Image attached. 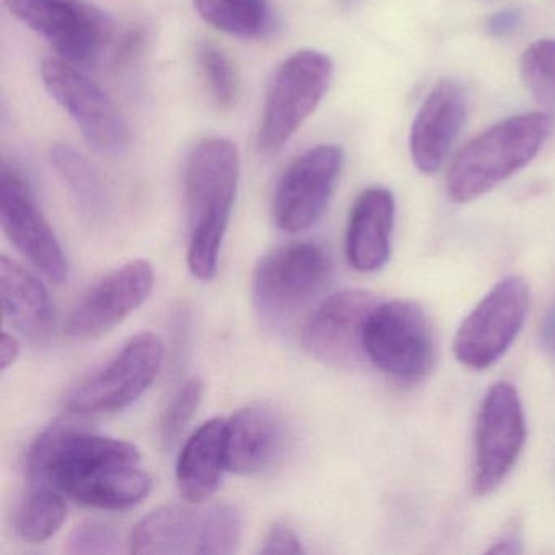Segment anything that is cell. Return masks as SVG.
Returning a JSON list of instances; mask_svg holds the SVG:
<instances>
[{
  "mask_svg": "<svg viewBox=\"0 0 555 555\" xmlns=\"http://www.w3.org/2000/svg\"><path fill=\"white\" fill-rule=\"evenodd\" d=\"M139 464L141 451L134 443L63 418L35 438L27 454V476L31 489L60 490L92 508L126 509L152 490L151 476Z\"/></svg>",
  "mask_w": 555,
  "mask_h": 555,
  "instance_id": "obj_1",
  "label": "cell"
},
{
  "mask_svg": "<svg viewBox=\"0 0 555 555\" xmlns=\"http://www.w3.org/2000/svg\"><path fill=\"white\" fill-rule=\"evenodd\" d=\"M240 183V152L229 139L201 141L184 168L188 266L194 278L212 281Z\"/></svg>",
  "mask_w": 555,
  "mask_h": 555,
  "instance_id": "obj_2",
  "label": "cell"
},
{
  "mask_svg": "<svg viewBox=\"0 0 555 555\" xmlns=\"http://www.w3.org/2000/svg\"><path fill=\"white\" fill-rule=\"evenodd\" d=\"M552 128L547 113H528L496 122L454 158L447 177L448 197L466 204L489 193L538 155Z\"/></svg>",
  "mask_w": 555,
  "mask_h": 555,
  "instance_id": "obj_3",
  "label": "cell"
},
{
  "mask_svg": "<svg viewBox=\"0 0 555 555\" xmlns=\"http://www.w3.org/2000/svg\"><path fill=\"white\" fill-rule=\"evenodd\" d=\"M333 279V261L317 243H292L266 255L253 274L251 295L264 320L284 323L307 308Z\"/></svg>",
  "mask_w": 555,
  "mask_h": 555,
  "instance_id": "obj_4",
  "label": "cell"
},
{
  "mask_svg": "<svg viewBox=\"0 0 555 555\" xmlns=\"http://www.w3.org/2000/svg\"><path fill=\"white\" fill-rule=\"evenodd\" d=\"M363 340L366 359L396 382H422L437 362L434 326L414 301H379L370 314Z\"/></svg>",
  "mask_w": 555,
  "mask_h": 555,
  "instance_id": "obj_5",
  "label": "cell"
},
{
  "mask_svg": "<svg viewBox=\"0 0 555 555\" xmlns=\"http://www.w3.org/2000/svg\"><path fill=\"white\" fill-rule=\"evenodd\" d=\"M333 77V61L320 51H298L278 67L269 83L258 132L262 154H275L291 141L323 102Z\"/></svg>",
  "mask_w": 555,
  "mask_h": 555,
  "instance_id": "obj_6",
  "label": "cell"
},
{
  "mask_svg": "<svg viewBox=\"0 0 555 555\" xmlns=\"http://www.w3.org/2000/svg\"><path fill=\"white\" fill-rule=\"evenodd\" d=\"M160 337L141 333L129 339L112 360L80 379L64 399L74 415L113 414L138 401L157 378L164 365Z\"/></svg>",
  "mask_w": 555,
  "mask_h": 555,
  "instance_id": "obj_7",
  "label": "cell"
},
{
  "mask_svg": "<svg viewBox=\"0 0 555 555\" xmlns=\"http://www.w3.org/2000/svg\"><path fill=\"white\" fill-rule=\"evenodd\" d=\"M529 287L525 279L509 275L493 285L457 327L453 352L469 370H486L499 362L525 326Z\"/></svg>",
  "mask_w": 555,
  "mask_h": 555,
  "instance_id": "obj_8",
  "label": "cell"
},
{
  "mask_svg": "<svg viewBox=\"0 0 555 555\" xmlns=\"http://www.w3.org/2000/svg\"><path fill=\"white\" fill-rule=\"evenodd\" d=\"M526 443V417L515 386L499 382L486 392L477 414L474 435L473 489L476 495L495 492Z\"/></svg>",
  "mask_w": 555,
  "mask_h": 555,
  "instance_id": "obj_9",
  "label": "cell"
},
{
  "mask_svg": "<svg viewBox=\"0 0 555 555\" xmlns=\"http://www.w3.org/2000/svg\"><path fill=\"white\" fill-rule=\"evenodd\" d=\"M41 77L50 95L96 151L119 155L128 149L129 128L125 116L77 64L63 57L47 60L41 66Z\"/></svg>",
  "mask_w": 555,
  "mask_h": 555,
  "instance_id": "obj_10",
  "label": "cell"
},
{
  "mask_svg": "<svg viewBox=\"0 0 555 555\" xmlns=\"http://www.w3.org/2000/svg\"><path fill=\"white\" fill-rule=\"evenodd\" d=\"M379 304L372 292L349 288L324 298L301 324L304 349L336 369L350 370L366 359L365 327Z\"/></svg>",
  "mask_w": 555,
  "mask_h": 555,
  "instance_id": "obj_11",
  "label": "cell"
},
{
  "mask_svg": "<svg viewBox=\"0 0 555 555\" xmlns=\"http://www.w3.org/2000/svg\"><path fill=\"white\" fill-rule=\"evenodd\" d=\"M0 222L12 245L44 278L54 284L67 281L69 262L53 227L25 178L8 165L0 171Z\"/></svg>",
  "mask_w": 555,
  "mask_h": 555,
  "instance_id": "obj_12",
  "label": "cell"
},
{
  "mask_svg": "<svg viewBox=\"0 0 555 555\" xmlns=\"http://www.w3.org/2000/svg\"><path fill=\"white\" fill-rule=\"evenodd\" d=\"M343 149L324 144L288 165L274 197V220L287 233H300L323 216L343 170Z\"/></svg>",
  "mask_w": 555,
  "mask_h": 555,
  "instance_id": "obj_13",
  "label": "cell"
},
{
  "mask_svg": "<svg viewBox=\"0 0 555 555\" xmlns=\"http://www.w3.org/2000/svg\"><path fill=\"white\" fill-rule=\"evenodd\" d=\"M5 8L69 63H90L105 43L102 15L79 0H5Z\"/></svg>",
  "mask_w": 555,
  "mask_h": 555,
  "instance_id": "obj_14",
  "label": "cell"
},
{
  "mask_svg": "<svg viewBox=\"0 0 555 555\" xmlns=\"http://www.w3.org/2000/svg\"><path fill=\"white\" fill-rule=\"evenodd\" d=\"M154 281V268L144 259H135L103 275L70 311L67 334L86 340L115 330L147 300Z\"/></svg>",
  "mask_w": 555,
  "mask_h": 555,
  "instance_id": "obj_15",
  "label": "cell"
},
{
  "mask_svg": "<svg viewBox=\"0 0 555 555\" xmlns=\"http://www.w3.org/2000/svg\"><path fill=\"white\" fill-rule=\"evenodd\" d=\"M287 422L268 402L233 412L225 427V464L230 473L253 476L278 463L287 447Z\"/></svg>",
  "mask_w": 555,
  "mask_h": 555,
  "instance_id": "obj_16",
  "label": "cell"
},
{
  "mask_svg": "<svg viewBox=\"0 0 555 555\" xmlns=\"http://www.w3.org/2000/svg\"><path fill=\"white\" fill-rule=\"evenodd\" d=\"M466 115V95L456 82L443 80L431 89L411 129L412 160L418 171L431 175L443 167Z\"/></svg>",
  "mask_w": 555,
  "mask_h": 555,
  "instance_id": "obj_17",
  "label": "cell"
},
{
  "mask_svg": "<svg viewBox=\"0 0 555 555\" xmlns=\"http://www.w3.org/2000/svg\"><path fill=\"white\" fill-rule=\"evenodd\" d=\"M395 216V197L385 188H369L357 197L346 233L347 259L356 271H379L388 262Z\"/></svg>",
  "mask_w": 555,
  "mask_h": 555,
  "instance_id": "obj_18",
  "label": "cell"
},
{
  "mask_svg": "<svg viewBox=\"0 0 555 555\" xmlns=\"http://www.w3.org/2000/svg\"><path fill=\"white\" fill-rule=\"evenodd\" d=\"M0 304L4 318L34 343L51 336L54 310L43 282L14 259L0 258Z\"/></svg>",
  "mask_w": 555,
  "mask_h": 555,
  "instance_id": "obj_19",
  "label": "cell"
},
{
  "mask_svg": "<svg viewBox=\"0 0 555 555\" xmlns=\"http://www.w3.org/2000/svg\"><path fill=\"white\" fill-rule=\"evenodd\" d=\"M225 418L204 422L178 456L177 483L190 505H201L216 493L225 464Z\"/></svg>",
  "mask_w": 555,
  "mask_h": 555,
  "instance_id": "obj_20",
  "label": "cell"
},
{
  "mask_svg": "<svg viewBox=\"0 0 555 555\" xmlns=\"http://www.w3.org/2000/svg\"><path fill=\"white\" fill-rule=\"evenodd\" d=\"M204 509L165 505L149 513L135 526L131 552L135 555L201 554Z\"/></svg>",
  "mask_w": 555,
  "mask_h": 555,
  "instance_id": "obj_21",
  "label": "cell"
},
{
  "mask_svg": "<svg viewBox=\"0 0 555 555\" xmlns=\"http://www.w3.org/2000/svg\"><path fill=\"white\" fill-rule=\"evenodd\" d=\"M193 4L210 27L242 40H259L272 28L266 0H193Z\"/></svg>",
  "mask_w": 555,
  "mask_h": 555,
  "instance_id": "obj_22",
  "label": "cell"
},
{
  "mask_svg": "<svg viewBox=\"0 0 555 555\" xmlns=\"http://www.w3.org/2000/svg\"><path fill=\"white\" fill-rule=\"evenodd\" d=\"M51 162L76 197L82 212L89 217L102 216L105 210V191L99 175L87 158L70 145L61 144L51 151Z\"/></svg>",
  "mask_w": 555,
  "mask_h": 555,
  "instance_id": "obj_23",
  "label": "cell"
},
{
  "mask_svg": "<svg viewBox=\"0 0 555 555\" xmlns=\"http://www.w3.org/2000/svg\"><path fill=\"white\" fill-rule=\"evenodd\" d=\"M67 516V503L60 490L31 489L17 518V532L25 542L40 544L53 538Z\"/></svg>",
  "mask_w": 555,
  "mask_h": 555,
  "instance_id": "obj_24",
  "label": "cell"
},
{
  "mask_svg": "<svg viewBox=\"0 0 555 555\" xmlns=\"http://www.w3.org/2000/svg\"><path fill=\"white\" fill-rule=\"evenodd\" d=\"M204 389L206 385L203 379L199 376H193L186 379L177 395L171 398L158 424V438L164 450H173L180 443L188 425L191 424L203 402Z\"/></svg>",
  "mask_w": 555,
  "mask_h": 555,
  "instance_id": "obj_25",
  "label": "cell"
},
{
  "mask_svg": "<svg viewBox=\"0 0 555 555\" xmlns=\"http://www.w3.org/2000/svg\"><path fill=\"white\" fill-rule=\"evenodd\" d=\"M243 521L232 503H216L204 508V534L201 554L230 555L238 551Z\"/></svg>",
  "mask_w": 555,
  "mask_h": 555,
  "instance_id": "obj_26",
  "label": "cell"
},
{
  "mask_svg": "<svg viewBox=\"0 0 555 555\" xmlns=\"http://www.w3.org/2000/svg\"><path fill=\"white\" fill-rule=\"evenodd\" d=\"M526 89L541 105L555 108V40H539L521 57Z\"/></svg>",
  "mask_w": 555,
  "mask_h": 555,
  "instance_id": "obj_27",
  "label": "cell"
},
{
  "mask_svg": "<svg viewBox=\"0 0 555 555\" xmlns=\"http://www.w3.org/2000/svg\"><path fill=\"white\" fill-rule=\"evenodd\" d=\"M197 64L214 103L222 109L232 108L238 95V80L229 56L216 44L201 43Z\"/></svg>",
  "mask_w": 555,
  "mask_h": 555,
  "instance_id": "obj_28",
  "label": "cell"
},
{
  "mask_svg": "<svg viewBox=\"0 0 555 555\" xmlns=\"http://www.w3.org/2000/svg\"><path fill=\"white\" fill-rule=\"evenodd\" d=\"M70 555H108L122 552L121 534L105 522L86 521L76 526L66 542Z\"/></svg>",
  "mask_w": 555,
  "mask_h": 555,
  "instance_id": "obj_29",
  "label": "cell"
},
{
  "mask_svg": "<svg viewBox=\"0 0 555 555\" xmlns=\"http://www.w3.org/2000/svg\"><path fill=\"white\" fill-rule=\"evenodd\" d=\"M259 554L275 555V554H305L304 544L297 532L284 521L274 522L266 532L262 539V545L259 547Z\"/></svg>",
  "mask_w": 555,
  "mask_h": 555,
  "instance_id": "obj_30",
  "label": "cell"
},
{
  "mask_svg": "<svg viewBox=\"0 0 555 555\" xmlns=\"http://www.w3.org/2000/svg\"><path fill=\"white\" fill-rule=\"evenodd\" d=\"M522 15L518 9H506L489 21V31L495 37H505L521 27Z\"/></svg>",
  "mask_w": 555,
  "mask_h": 555,
  "instance_id": "obj_31",
  "label": "cell"
},
{
  "mask_svg": "<svg viewBox=\"0 0 555 555\" xmlns=\"http://www.w3.org/2000/svg\"><path fill=\"white\" fill-rule=\"evenodd\" d=\"M521 551V531L515 522L505 531L500 532L499 539L493 542L492 547L487 548L490 554H519Z\"/></svg>",
  "mask_w": 555,
  "mask_h": 555,
  "instance_id": "obj_32",
  "label": "cell"
},
{
  "mask_svg": "<svg viewBox=\"0 0 555 555\" xmlns=\"http://www.w3.org/2000/svg\"><path fill=\"white\" fill-rule=\"evenodd\" d=\"M21 350L22 344L18 337L9 333L2 334V339H0V370L2 372H8L17 362Z\"/></svg>",
  "mask_w": 555,
  "mask_h": 555,
  "instance_id": "obj_33",
  "label": "cell"
}]
</instances>
